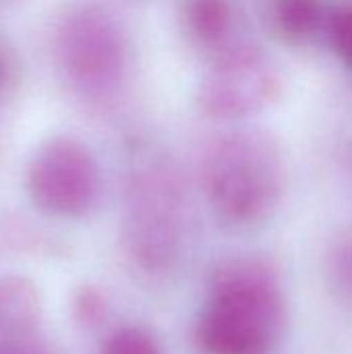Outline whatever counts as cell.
I'll list each match as a JSON object with an SVG mask.
<instances>
[{
  "instance_id": "6da1fadb",
  "label": "cell",
  "mask_w": 352,
  "mask_h": 354,
  "mask_svg": "<svg viewBox=\"0 0 352 354\" xmlns=\"http://www.w3.org/2000/svg\"><path fill=\"white\" fill-rule=\"evenodd\" d=\"M284 319V290L270 263L232 259L212 276L195 324V346L199 354H272Z\"/></svg>"
},
{
  "instance_id": "7a4b0ae2",
  "label": "cell",
  "mask_w": 352,
  "mask_h": 354,
  "mask_svg": "<svg viewBox=\"0 0 352 354\" xmlns=\"http://www.w3.org/2000/svg\"><path fill=\"white\" fill-rule=\"evenodd\" d=\"M199 183L214 218L230 230L261 226L278 207L284 160L278 141L259 129L214 137L199 162Z\"/></svg>"
},
{
  "instance_id": "3957f363",
  "label": "cell",
  "mask_w": 352,
  "mask_h": 354,
  "mask_svg": "<svg viewBox=\"0 0 352 354\" xmlns=\"http://www.w3.org/2000/svg\"><path fill=\"white\" fill-rule=\"evenodd\" d=\"M191 203L180 170L164 156L139 162L124 187L122 249L147 278L174 274L187 253Z\"/></svg>"
},
{
  "instance_id": "277c9868",
  "label": "cell",
  "mask_w": 352,
  "mask_h": 354,
  "mask_svg": "<svg viewBox=\"0 0 352 354\" xmlns=\"http://www.w3.org/2000/svg\"><path fill=\"white\" fill-rule=\"evenodd\" d=\"M60 64L75 91L91 104L118 97L129 77V37L112 10L87 2L73 8L58 37Z\"/></svg>"
},
{
  "instance_id": "5b68a950",
  "label": "cell",
  "mask_w": 352,
  "mask_h": 354,
  "mask_svg": "<svg viewBox=\"0 0 352 354\" xmlns=\"http://www.w3.org/2000/svg\"><path fill=\"white\" fill-rule=\"evenodd\" d=\"M280 93V71L255 44L239 39L212 60L197 89V108L205 118L230 122L268 108Z\"/></svg>"
},
{
  "instance_id": "8992f818",
  "label": "cell",
  "mask_w": 352,
  "mask_h": 354,
  "mask_svg": "<svg viewBox=\"0 0 352 354\" xmlns=\"http://www.w3.org/2000/svg\"><path fill=\"white\" fill-rule=\"evenodd\" d=\"M100 166L87 145L73 137L46 141L27 168V193L46 214L81 218L98 201Z\"/></svg>"
},
{
  "instance_id": "52a82bcc",
  "label": "cell",
  "mask_w": 352,
  "mask_h": 354,
  "mask_svg": "<svg viewBox=\"0 0 352 354\" xmlns=\"http://www.w3.org/2000/svg\"><path fill=\"white\" fill-rule=\"evenodd\" d=\"M178 21L185 39L212 60L239 41L232 0H180Z\"/></svg>"
},
{
  "instance_id": "ba28073f",
  "label": "cell",
  "mask_w": 352,
  "mask_h": 354,
  "mask_svg": "<svg viewBox=\"0 0 352 354\" xmlns=\"http://www.w3.org/2000/svg\"><path fill=\"white\" fill-rule=\"evenodd\" d=\"M332 12L326 0H274L270 8L272 31L290 46H305L322 31L328 33Z\"/></svg>"
},
{
  "instance_id": "9c48e42d",
  "label": "cell",
  "mask_w": 352,
  "mask_h": 354,
  "mask_svg": "<svg viewBox=\"0 0 352 354\" xmlns=\"http://www.w3.org/2000/svg\"><path fill=\"white\" fill-rule=\"evenodd\" d=\"M326 282L334 301L352 313V228L340 232L328 251Z\"/></svg>"
},
{
  "instance_id": "30bf717a",
  "label": "cell",
  "mask_w": 352,
  "mask_h": 354,
  "mask_svg": "<svg viewBox=\"0 0 352 354\" xmlns=\"http://www.w3.org/2000/svg\"><path fill=\"white\" fill-rule=\"evenodd\" d=\"M102 354H164L158 338L141 326H122L104 342Z\"/></svg>"
},
{
  "instance_id": "8fae6325",
  "label": "cell",
  "mask_w": 352,
  "mask_h": 354,
  "mask_svg": "<svg viewBox=\"0 0 352 354\" xmlns=\"http://www.w3.org/2000/svg\"><path fill=\"white\" fill-rule=\"evenodd\" d=\"M328 37L334 52L352 66V0L340 4L332 12Z\"/></svg>"
},
{
  "instance_id": "7c38bea8",
  "label": "cell",
  "mask_w": 352,
  "mask_h": 354,
  "mask_svg": "<svg viewBox=\"0 0 352 354\" xmlns=\"http://www.w3.org/2000/svg\"><path fill=\"white\" fill-rule=\"evenodd\" d=\"M0 354H54L39 330H0Z\"/></svg>"
},
{
  "instance_id": "4fadbf2b",
  "label": "cell",
  "mask_w": 352,
  "mask_h": 354,
  "mask_svg": "<svg viewBox=\"0 0 352 354\" xmlns=\"http://www.w3.org/2000/svg\"><path fill=\"white\" fill-rule=\"evenodd\" d=\"M73 311H75V317L83 326H95L104 317V311H106L104 297L95 288H83L75 297Z\"/></svg>"
},
{
  "instance_id": "5bb4252c",
  "label": "cell",
  "mask_w": 352,
  "mask_h": 354,
  "mask_svg": "<svg viewBox=\"0 0 352 354\" xmlns=\"http://www.w3.org/2000/svg\"><path fill=\"white\" fill-rule=\"evenodd\" d=\"M10 79H12V62L8 58V54L4 52V48L0 46V95L8 87Z\"/></svg>"
}]
</instances>
